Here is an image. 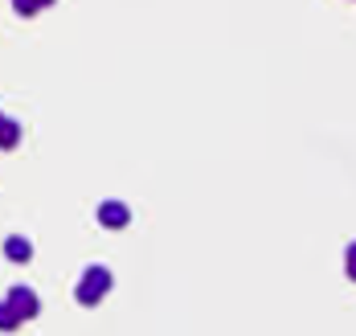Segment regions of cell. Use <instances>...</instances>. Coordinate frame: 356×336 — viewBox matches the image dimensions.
<instances>
[{"mask_svg": "<svg viewBox=\"0 0 356 336\" xmlns=\"http://www.w3.org/2000/svg\"><path fill=\"white\" fill-rule=\"evenodd\" d=\"M8 303H13V312H17L21 320H37V312H41V299H37V291H33V287H25V283L8 287Z\"/></svg>", "mask_w": 356, "mask_h": 336, "instance_id": "2", "label": "cell"}, {"mask_svg": "<svg viewBox=\"0 0 356 336\" xmlns=\"http://www.w3.org/2000/svg\"><path fill=\"white\" fill-rule=\"evenodd\" d=\"M0 127H4V115H0Z\"/></svg>", "mask_w": 356, "mask_h": 336, "instance_id": "8", "label": "cell"}, {"mask_svg": "<svg viewBox=\"0 0 356 336\" xmlns=\"http://www.w3.org/2000/svg\"><path fill=\"white\" fill-rule=\"evenodd\" d=\"M111 283H115V275H111L107 266H86L82 271V279H78V287H74V299L82 303V307H99L103 303V296L111 291Z\"/></svg>", "mask_w": 356, "mask_h": 336, "instance_id": "1", "label": "cell"}, {"mask_svg": "<svg viewBox=\"0 0 356 336\" xmlns=\"http://www.w3.org/2000/svg\"><path fill=\"white\" fill-rule=\"evenodd\" d=\"M17 144H21V123H17V119H4V127H0V148L13 152Z\"/></svg>", "mask_w": 356, "mask_h": 336, "instance_id": "5", "label": "cell"}, {"mask_svg": "<svg viewBox=\"0 0 356 336\" xmlns=\"http://www.w3.org/2000/svg\"><path fill=\"white\" fill-rule=\"evenodd\" d=\"M344 271H348V279L356 283V242L348 246V250H344Z\"/></svg>", "mask_w": 356, "mask_h": 336, "instance_id": "7", "label": "cell"}, {"mask_svg": "<svg viewBox=\"0 0 356 336\" xmlns=\"http://www.w3.org/2000/svg\"><path fill=\"white\" fill-rule=\"evenodd\" d=\"M4 259L8 262H29L33 259V242H29L25 234H8V238H4Z\"/></svg>", "mask_w": 356, "mask_h": 336, "instance_id": "4", "label": "cell"}, {"mask_svg": "<svg viewBox=\"0 0 356 336\" xmlns=\"http://www.w3.org/2000/svg\"><path fill=\"white\" fill-rule=\"evenodd\" d=\"M95 218H99V225H103V230H127V225H131V209H127L123 201L107 197V201L99 205V214H95Z\"/></svg>", "mask_w": 356, "mask_h": 336, "instance_id": "3", "label": "cell"}, {"mask_svg": "<svg viewBox=\"0 0 356 336\" xmlns=\"http://www.w3.org/2000/svg\"><path fill=\"white\" fill-rule=\"evenodd\" d=\"M21 324H25V320L13 312V303H8V299H0V333H17Z\"/></svg>", "mask_w": 356, "mask_h": 336, "instance_id": "6", "label": "cell"}]
</instances>
